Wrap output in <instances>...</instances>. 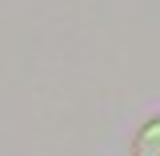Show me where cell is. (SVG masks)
Masks as SVG:
<instances>
[{
	"mask_svg": "<svg viewBox=\"0 0 160 156\" xmlns=\"http://www.w3.org/2000/svg\"><path fill=\"white\" fill-rule=\"evenodd\" d=\"M132 156H160V112L148 116L132 136Z\"/></svg>",
	"mask_w": 160,
	"mask_h": 156,
	"instance_id": "cell-1",
	"label": "cell"
}]
</instances>
